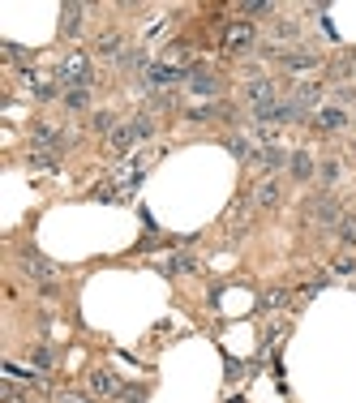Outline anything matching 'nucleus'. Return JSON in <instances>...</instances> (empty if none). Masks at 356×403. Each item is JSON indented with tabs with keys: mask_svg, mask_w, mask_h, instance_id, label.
<instances>
[{
	"mask_svg": "<svg viewBox=\"0 0 356 403\" xmlns=\"http://www.w3.org/2000/svg\"><path fill=\"white\" fill-rule=\"evenodd\" d=\"M31 403H35V399H31Z\"/></svg>",
	"mask_w": 356,
	"mask_h": 403,
	"instance_id": "35",
	"label": "nucleus"
},
{
	"mask_svg": "<svg viewBox=\"0 0 356 403\" xmlns=\"http://www.w3.org/2000/svg\"><path fill=\"white\" fill-rule=\"evenodd\" d=\"M56 82H65L69 90H73V86H86V82H90V60H86V56H65V60L56 65Z\"/></svg>",
	"mask_w": 356,
	"mask_h": 403,
	"instance_id": "2",
	"label": "nucleus"
},
{
	"mask_svg": "<svg viewBox=\"0 0 356 403\" xmlns=\"http://www.w3.org/2000/svg\"><path fill=\"white\" fill-rule=\"evenodd\" d=\"M288 172L296 176V181H309V176H314V155H309V150H292Z\"/></svg>",
	"mask_w": 356,
	"mask_h": 403,
	"instance_id": "9",
	"label": "nucleus"
},
{
	"mask_svg": "<svg viewBox=\"0 0 356 403\" xmlns=\"http://www.w3.org/2000/svg\"><path fill=\"white\" fill-rule=\"evenodd\" d=\"M245 99L253 104V112H262V108H270V104H275V86H270V82H249Z\"/></svg>",
	"mask_w": 356,
	"mask_h": 403,
	"instance_id": "7",
	"label": "nucleus"
},
{
	"mask_svg": "<svg viewBox=\"0 0 356 403\" xmlns=\"http://www.w3.org/2000/svg\"><path fill=\"white\" fill-rule=\"evenodd\" d=\"M193 266H197V262H193L189 254H176V258H172V270H176V274H189Z\"/></svg>",
	"mask_w": 356,
	"mask_h": 403,
	"instance_id": "26",
	"label": "nucleus"
},
{
	"mask_svg": "<svg viewBox=\"0 0 356 403\" xmlns=\"http://www.w3.org/2000/svg\"><path fill=\"white\" fill-rule=\"evenodd\" d=\"M138 138H134V129L129 124H120V129H112V150H129Z\"/></svg>",
	"mask_w": 356,
	"mask_h": 403,
	"instance_id": "21",
	"label": "nucleus"
},
{
	"mask_svg": "<svg viewBox=\"0 0 356 403\" xmlns=\"http://www.w3.org/2000/svg\"><path fill=\"white\" fill-rule=\"evenodd\" d=\"M82 17H86L82 5H65V9H60V35H65V39H78V35H82Z\"/></svg>",
	"mask_w": 356,
	"mask_h": 403,
	"instance_id": "4",
	"label": "nucleus"
},
{
	"mask_svg": "<svg viewBox=\"0 0 356 403\" xmlns=\"http://www.w3.org/2000/svg\"><path fill=\"white\" fill-rule=\"evenodd\" d=\"M266 305H270V309H279V305H288V292H270V296H266Z\"/></svg>",
	"mask_w": 356,
	"mask_h": 403,
	"instance_id": "33",
	"label": "nucleus"
},
{
	"mask_svg": "<svg viewBox=\"0 0 356 403\" xmlns=\"http://www.w3.org/2000/svg\"><path fill=\"white\" fill-rule=\"evenodd\" d=\"M284 69H292V73L318 69V56H314V52H292V56H284Z\"/></svg>",
	"mask_w": 356,
	"mask_h": 403,
	"instance_id": "14",
	"label": "nucleus"
},
{
	"mask_svg": "<svg viewBox=\"0 0 356 403\" xmlns=\"http://www.w3.org/2000/svg\"><path fill=\"white\" fill-rule=\"evenodd\" d=\"M292 155H284V146H266V150H258V159L253 163H262V167H284Z\"/></svg>",
	"mask_w": 356,
	"mask_h": 403,
	"instance_id": "12",
	"label": "nucleus"
},
{
	"mask_svg": "<svg viewBox=\"0 0 356 403\" xmlns=\"http://www.w3.org/2000/svg\"><path fill=\"white\" fill-rule=\"evenodd\" d=\"M90 390H95V395H120V377L108 373V369H95V373H90Z\"/></svg>",
	"mask_w": 356,
	"mask_h": 403,
	"instance_id": "8",
	"label": "nucleus"
},
{
	"mask_svg": "<svg viewBox=\"0 0 356 403\" xmlns=\"http://www.w3.org/2000/svg\"><path fill=\"white\" fill-rule=\"evenodd\" d=\"M339 240L343 245H356V215H343L339 219Z\"/></svg>",
	"mask_w": 356,
	"mask_h": 403,
	"instance_id": "24",
	"label": "nucleus"
},
{
	"mask_svg": "<svg viewBox=\"0 0 356 403\" xmlns=\"http://www.w3.org/2000/svg\"><path fill=\"white\" fill-rule=\"evenodd\" d=\"M275 39H296V26H292V22H279V26H275Z\"/></svg>",
	"mask_w": 356,
	"mask_h": 403,
	"instance_id": "32",
	"label": "nucleus"
},
{
	"mask_svg": "<svg viewBox=\"0 0 356 403\" xmlns=\"http://www.w3.org/2000/svg\"><path fill=\"white\" fill-rule=\"evenodd\" d=\"M292 104H296L300 112L318 108V86H296V90H292Z\"/></svg>",
	"mask_w": 356,
	"mask_h": 403,
	"instance_id": "15",
	"label": "nucleus"
},
{
	"mask_svg": "<svg viewBox=\"0 0 356 403\" xmlns=\"http://www.w3.org/2000/svg\"><path fill=\"white\" fill-rule=\"evenodd\" d=\"M65 108H73V112L90 108V90H86V86H73V90H65Z\"/></svg>",
	"mask_w": 356,
	"mask_h": 403,
	"instance_id": "17",
	"label": "nucleus"
},
{
	"mask_svg": "<svg viewBox=\"0 0 356 403\" xmlns=\"http://www.w3.org/2000/svg\"><path fill=\"white\" fill-rule=\"evenodd\" d=\"M253 43H258V26H253V22H227L223 26V47L227 52H249Z\"/></svg>",
	"mask_w": 356,
	"mask_h": 403,
	"instance_id": "1",
	"label": "nucleus"
},
{
	"mask_svg": "<svg viewBox=\"0 0 356 403\" xmlns=\"http://www.w3.org/2000/svg\"><path fill=\"white\" fill-rule=\"evenodd\" d=\"M335 274H343V279H348V274H356V258L352 254H339L335 258Z\"/></svg>",
	"mask_w": 356,
	"mask_h": 403,
	"instance_id": "25",
	"label": "nucleus"
},
{
	"mask_svg": "<svg viewBox=\"0 0 356 403\" xmlns=\"http://www.w3.org/2000/svg\"><path fill=\"white\" fill-rule=\"evenodd\" d=\"M227 150H232L236 159H258V150H253L245 138H227Z\"/></svg>",
	"mask_w": 356,
	"mask_h": 403,
	"instance_id": "22",
	"label": "nucleus"
},
{
	"mask_svg": "<svg viewBox=\"0 0 356 403\" xmlns=\"http://www.w3.org/2000/svg\"><path fill=\"white\" fill-rule=\"evenodd\" d=\"M279 197H284V189H279V181H262V185H258V193H253V202H258L262 211L279 206Z\"/></svg>",
	"mask_w": 356,
	"mask_h": 403,
	"instance_id": "10",
	"label": "nucleus"
},
{
	"mask_svg": "<svg viewBox=\"0 0 356 403\" xmlns=\"http://www.w3.org/2000/svg\"><path fill=\"white\" fill-rule=\"evenodd\" d=\"M31 361L39 369H52V352H47V347H31Z\"/></svg>",
	"mask_w": 356,
	"mask_h": 403,
	"instance_id": "28",
	"label": "nucleus"
},
{
	"mask_svg": "<svg viewBox=\"0 0 356 403\" xmlns=\"http://www.w3.org/2000/svg\"><path fill=\"white\" fill-rule=\"evenodd\" d=\"M22 270H26L35 283H52V279H56V266L47 262L43 254H35V249H26V254H22Z\"/></svg>",
	"mask_w": 356,
	"mask_h": 403,
	"instance_id": "3",
	"label": "nucleus"
},
{
	"mask_svg": "<svg viewBox=\"0 0 356 403\" xmlns=\"http://www.w3.org/2000/svg\"><path fill=\"white\" fill-rule=\"evenodd\" d=\"M189 90H193V94H207V99H211L219 86H215V78H211V73H202V69H197L193 78H189Z\"/></svg>",
	"mask_w": 356,
	"mask_h": 403,
	"instance_id": "16",
	"label": "nucleus"
},
{
	"mask_svg": "<svg viewBox=\"0 0 356 403\" xmlns=\"http://www.w3.org/2000/svg\"><path fill=\"white\" fill-rule=\"evenodd\" d=\"M35 142H39V146H47V150H56V146H60L56 124H35Z\"/></svg>",
	"mask_w": 356,
	"mask_h": 403,
	"instance_id": "18",
	"label": "nucleus"
},
{
	"mask_svg": "<svg viewBox=\"0 0 356 403\" xmlns=\"http://www.w3.org/2000/svg\"><path fill=\"white\" fill-rule=\"evenodd\" d=\"M176 78H181V69H172V65H150L146 69V82L150 86H172Z\"/></svg>",
	"mask_w": 356,
	"mask_h": 403,
	"instance_id": "11",
	"label": "nucleus"
},
{
	"mask_svg": "<svg viewBox=\"0 0 356 403\" xmlns=\"http://www.w3.org/2000/svg\"><path fill=\"white\" fill-rule=\"evenodd\" d=\"M129 129H134L138 142H146L150 133H155V120H150V116H134V120H129Z\"/></svg>",
	"mask_w": 356,
	"mask_h": 403,
	"instance_id": "20",
	"label": "nucleus"
},
{
	"mask_svg": "<svg viewBox=\"0 0 356 403\" xmlns=\"http://www.w3.org/2000/svg\"><path fill=\"white\" fill-rule=\"evenodd\" d=\"M352 99H356V86H339V90H335V108L352 104Z\"/></svg>",
	"mask_w": 356,
	"mask_h": 403,
	"instance_id": "29",
	"label": "nucleus"
},
{
	"mask_svg": "<svg viewBox=\"0 0 356 403\" xmlns=\"http://www.w3.org/2000/svg\"><path fill=\"white\" fill-rule=\"evenodd\" d=\"M99 56H124V39H120L116 31L99 35Z\"/></svg>",
	"mask_w": 356,
	"mask_h": 403,
	"instance_id": "13",
	"label": "nucleus"
},
{
	"mask_svg": "<svg viewBox=\"0 0 356 403\" xmlns=\"http://www.w3.org/2000/svg\"><path fill=\"white\" fill-rule=\"evenodd\" d=\"M245 13L249 17H262V13H270V5H266V0H253V5H245Z\"/></svg>",
	"mask_w": 356,
	"mask_h": 403,
	"instance_id": "31",
	"label": "nucleus"
},
{
	"mask_svg": "<svg viewBox=\"0 0 356 403\" xmlns=\"http://www.w3.org/2000/svg\"><path fill=\"white\" fill-rule=\"evenodd\" d=\"M90 129H99V133H112V112H95Z\"/></svg>",
	"mask_w": 356,
	"mask_h": 403,
	"instance_id": "27",
	"label": "nucleus"
},
{
	"mask_svg": "<svg viewBox=\"0 0 356 403\" xmlns=\"http://www.w3.org/2000/svg\"><path fill=\"white\" fill-rule=\"evenodd\" d=\"M0 399H5V403H31L26 395H22V386L13 382V377H5V382H0Z\"/></svg>",
	"mask_w": 356,
	"mask_h": 403,
	"instance_id": "19",
	"label": "nucleus"
},
{
	"mask_svg": "<svg viewBox=\"0 0 356 403\" xmlns=\"http://www.w3.org/2000/svg\"><path fill=\"white\" fill-rule=\"evenodd\" d=\"M65 403H95V399H86V395H65Z\"/></svg>",
	"mask_w": 356,
	"mask_h": 403,
	"instance_id": "34",
	"label": "nucleus"
},
{
	"mask_svg": "<svg viewBox=\"0 0 356 403\" xmlns=\"http://www.w3.org/2000/svg\"><path fill=\"white\" fill-rule=\"evenodd\" d=\"M322 181H339V159H326L322 163Z\"/></svg>",
	"mask_w": 356,
	"mask_h": 403,
	"instance_id": "30",
	"label": "nucleus"
},
{
	"mask_svg": "<svg viewBox=\"0 0 356 403\" xmlns=\"http://www.w3.org/2000/svg\"><path fill=\"white\" fill-rule=\"evenodd\" d=\"M309 219H318V223H335V228H339V206H335V197H330V193H322L318 202H314V206H309Z\"/></svg>",
	"mask_w": 356,
	"mask_h": 403,
	"instance_id": "5",
	"label": "nucleus"
},
{
	"mask_svg": "<svg viewBox=\"0 0 356 403\" xmlns=\"http://www.w3.org/2000/svg\"><path fill=\"white\" fill-rule=\"evenodd\" d=\"M31 167L52 172V167H56V150H35V155H31Z\"/></svg>",
	"mask_w": 356,
	"mask_h": 403,
	"instance_id": "23",
	"label": "nucleus"
},
{
	"mask_svg": "<svg viewBox=\"0 0 356 403\" xmlns=\"http://www.w3.org/2000/svg\"><path fill=\"white\" fill-rule=\"evenodd\" d=\"M318 129H326V133H339V129H348V112L343 108H318Z\"/></svg>",
	"mask_w": 356,
	"mask_h": 403,
	"instance_id": "6",
	"label": "nucleus"
}]
</instances>
